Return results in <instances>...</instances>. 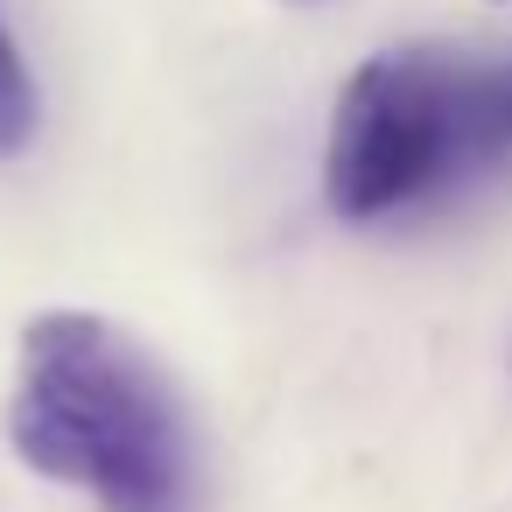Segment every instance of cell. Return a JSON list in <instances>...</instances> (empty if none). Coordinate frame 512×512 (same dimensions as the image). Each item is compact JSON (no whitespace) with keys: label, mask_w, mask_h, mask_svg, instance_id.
Listing matches in <instances>:
<instances>
[{"label":"cell","mask_w":512,"mask_h":512,"mask_svg":"<svg viewBox=\"0 0 512 512\" xmlns=\"http://www.w3.org/2000/svg\"><path fill=\"white\" fill-rule=\"evenodd\" d=\"M8 442L99 512H190L197 498V449L169 379L92 309H50L22 330Z\"/></svg>","instance_id":"cell-1"},{"label":"cell","mask_w":512,"mask_h":512,"mask_svg":"<svg viewBox=\"0 0 512 512\" xmlns=\"http://www.w3.org/2000/svg\"><path fill=\"white\" fill-rule=\"evenodd\" d=\"M505 134L498 120V71L407 43L365 57L330 113L323 148V197L337 218H386L435 190H449L470 162L491 155Z\"/></svg>","instance_id":"cell-2"},{"label":"cell","mask_w":512,"mask_h":512,"mask_svg":"<svg viewBox=\"0 0 512 512\" xmlns=\"http://www.w3.org/2000/svg\"><path fill=\"white\" fill-rule=\"evenodd\" d=\"M36 141V78L15 50V36L0 29V155H15Z\"/></svg>","instance_id":"cell-3"},{"label":"cell","mask_w":512,"mask_h":512,"mask_svg":"<svg viewBox=\"0 0 512 512\" xmlns=\"http://www.w3.org/2000/svg\"><path fill=\"white\" fill-rule=\"evenodd\" d=\"M498 120H505V134H512V64H505V78H498Z\"/></svg>","instance_id":"cell-4"}]
</instances>
